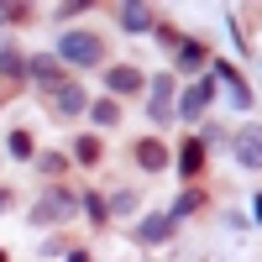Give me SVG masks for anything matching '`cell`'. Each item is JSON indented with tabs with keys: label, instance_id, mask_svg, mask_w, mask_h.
Returning <instances> with one entry per match:
<instances>
[{
	"label": "cell",
	"instance_id": "obj_1",
	"mask_svg": "<svg viewBox=\"0 0 262 262\" xmlns=\"http://www.w3.org/2000/svg\"><path fill=\"white\" fill-rule=\"evenodd\" d=\"M58 63H74V69L100 63V37L95 32H63L58 37Z\"/></svg>",
	"mask_w": 262,
	"mask_h": 262
},
{
	"label": "cell",
	"instance_id": "obj_2",
	"mask_svg": "<svg viewBox=\"0 0 262 262\" xmlns=\"http://www.w3.org/2000/svg\"><path fill=\"white\" fill-rule=\"evenodd\" d=\"M147 100H152L147 116L158 121V126H168L173 116H179V105H173V74H158V79H152V84H147Z\"/></svg>",
	"mask_w": 262,
	"mask_h": 262
},
{
	"label": "cell",
	"instance_id": "obj_3",
	"mask_svg": "<svg viewBox=\"0 0 262 262\" xmlns=\"http://www.w3.org/2000/svg\"><path fill=\"white\" fill-rule=\"evenodd\" d=\"M74 210H79V200H74V194H69V189H53L48 200H42V205L32 210V226H48V221H69Z\"/></svg>",
	"mask_w": 262,
	"mask_h": 262
},
{
	"label": "cell",
	"instance_id": "obj_4",
	"mask_svg": "<svg viewBox=\"0 0 262 262\" xmlns=\"http://www.w3.org/2000/svg\"><path fill=\"white\" fill-rule=\"evenodd\" d=\"M48 105H53L63 121H69V116H84V111H90V95H84L79 84H69V79H63L58 90H48Z\"/></svg>",
	"mask_w": 262,
	"mask_h": 262
},
{
	"label": "cell",
	"instance_id": "obj_5",
	"mask_svg": "<svg viewBox=\"0 0 262 262\" xmlns=\"http://www.w3.org/2000/svg\"><path fill=\"white\" fill-rule=\"evenodd\" d=\"M210 100H215V79H200V84H189V90L179 95V116L184 121H200L210 111Z\"/></svg>",
	"mask_w": 262,
	"mask_h": 262
},
{
	"label": "cell",
	"instance_id": "obj_6",
	"mask_svg": "<svg viewBox=\"0 0 262 262\" xmlns=\"http://www.w3.org/2000/svg\"><path fill=\"white\" fill-rule=\"evenodd\" d=\"M173 231H179L173 215H142V221H137V242H142V247H163Z\"/></svg>",
	"mask_w": 262,
	"mask_h": 262
},
{
	"label": "cell",
	"instance_id": "obj_7",
	"mask_svg": "<svg viewBox=\"0 0 262 262\" xmlns=\"http://www.w3.org/2000/svg\"><path fill=\"white\" fill-rule=\"evenodd\" d=\"M236 163L242 168H262V126H242L236 131Z\"/></svg>",
	"mask_w": 262,
	"mask_h": 262
},
{
	"label": "cell",
	"instance_id": "obj_8",
	"mask_svg": "<svg viewBox=\"0 0 262 262\" xmlns=\"http://www.w3.org/2000/svg\"><path fill=\"white\" fill-rule=\"evenodd\" d=\"M215 79L226 84V95H231V105H236V111H247V105H252V90H247V79L236 74L231 63H215Z\"/></svg>",
	"mask_w": 262,
	"mask_h": 262
},
{
	"label": "cell",
	"instance_id": "obj_9",
	"mask_svg": "<svg viewBox=\"0 0 262 262\" xmlns=\"http://www.w3.org/2000/svg\"><path fill=\"white\" fill-rule=\"evenodd\" d=\"M105 84H111L116 95H137V90H147L142 69H131V63H116V69H105Z\"/></svg>",
	"mask_w": 262,
	"mask_h": 262
},
{
	"label": "cell",
	"instance_id": "obj_10",
	"mask_svg": "<svg viewBox=\"0 0 262 262\" xmlns=\"http://www.w3.org/2000/svg\"><path fill=\"white\" fill-rule=\"evenodd\" d=\"M137 168H142V173H163V168H168V147H163L158 137L137 142Z\"/></svg>",
	"mask_w": 262,
	"mask_h": 262
},
{
	"label": "cell",
	"instance_id": "obj_11",
	"mask_svg": "<svg viewBox=\"0 0 262 262\" xmlns=\"http://www.w3.org/2000/svg\"><path fill=\"white\" fill-rule=\"evenodd\" d=\"M27 74L42 84V90H58V84H63V79H58V58H53V53H37V58H27Z\"/></svg>",
	"mask_w": 262,
	"mask_h": 262
},
{
	"label": "cell",
	"instance_id": "obj_12",
	"mask_svg": "<svg viewBox=\"0 0 262 262\" xmlns=\"http://www.w3.org/2000/svg\"><path fill=\"white\" fill-rule=\"evenodd\" d=\"M168 42H173V53H179V69H184V74H194V69H205V63H210L200 42H189V37H168Z\"/></svg>",
	"mask_w": 262,
	"mask_h": 262
},
{
	"label": "cell",
	"instance_id": "obj_13",
	"mask_svg": "<svg viewBox=\"0 0 262 262\" xmlns=\"http://www.w3.org/2000/svg\"><path fill=\"white\" fill-rule=\"evenodd\" d=\"M121 27L126 32H152L158 16H152V6H121Z\"/></svg>",
	"mask_w": 262,
	"mask_h": 262
},
{
	"label": "cell",
	"instance_id": "obj_14",
	"mask_svg": "<svg viewBox=\"0 0 262 262\" xmlns=\"http://www.w3.org/2000/svg\"><path fill=\"white\" fill-rule=\"evenodd\" d=\"M0 74H6V79H21V74H27V58H21L16 42H0Z\"/></svg>",
	"mask_w": 262,
	"mask_h": 262
},
{
	"label": "cell",
	"instance_id": "obj_15",
	"mask_svg": "<svg viewBox=\"0 0 262 262\" xmlns=\"http://www.w3.org/2000/svg\"><path fill=\"white\" fill-rule=\"evenodd\" d=\"M200 168H205V142H184V152H179V173H189V179H194Z\"/></svg>",
	"mask_w": 262,
	"mask_h": 262
},
{
	"label": "cell",
	"instance_id": "obj_16",
	"mask_svg": "<svg viewBox=\"0 0 262 262\" xmlns=\"http://www.w3.org/2000/svg\"><path fill=\"white\" fill-rule=\"evenodd\" d=\"M6 147H11V158L37 163V152H32V137H27V131H11V137H6Z\"/></svg>",
	"mask_w": 262,
	"mask_h": 262
},
{
	"label": "cell",
	"instance_id": "obj_17",
	"mask_svg": "<svg viewBox=\"0 0 262 262\" xmlns=\"http://www.w3.org/2000/svg\"><path fill=\"white\" fill-rule=\"evenodd\" d=\"M74 163H84V168L100 163V137H79L74 142Z\"/></svg>",
	"mask_w": 262,
	"mask_h": 262
},
{
	"label": "cell",
	"instance_id": "obj_18",
	"mask_svg": "<svg viewBox=\"0 0 262 262\" xmlns=\"http://www.w3.org/2000/svg\"><path fill=\"white\" fill-rule=\"evenodd\" d=\"M105 205H111V215H131V210H137V194H131V189H116Z\"/></svg>",
	"mask_w": 262,
	"mask_h": 262
},
{
	"label": "cell",
	"instance_id": "obj_19",
	"mask_svg": "<svg viewBox=\"0 0 262 262\" xmlns=\"http://www.w3.org/2000/svg\"><path fill=\"white\" fill-rule=\"evenodd\" d=\"M90 111H95L100 126H116V121H121V105H116V100H100V105H90Z\"/></svg>",
	"mask_w": 262,
	"mask_h": 262
},
{
	"label": "cell",
	"instance_id": "obj_20",
	"mask_svg": "<svg viewBox=\"0 0 262 262\" xmlns=\"http://www.w3.org/2000/svg\"><path fill=\"white\" fill-rule=\"evenodd\" d=\"M84 215H90L95 226H105V215H111V205H105V200H95V194H84Z\"/></svg>",
	"mask_w": 262,
	"mask_h": 262
},
{
	"label": "cell",
	"instance_id": "obj_21",
	"mask_svg": "<svg viewBox=\"0 0 262 262\" xmlns=\"http://www.w3.org/2000/svg\"><path fill=\"white\" fill-rule=\"evenodd\" d=\"M189 210H200V194H184V200H179V205H173L168 215H173V221H179V215H189Z\"/></svg>",
	"mask_w": 262,
	"mask_h": 262
},
{
	"label": "cell",
	"instance_id": "obj_22",
	"mask_svg": "<svg viewBox=\"0 0 262 262\" xmlns=\"http://www.w3.org/2000/svg\"><path fill=\"white\" fill-rule=\"evenodd\" d=\"M37 168H42V173H63V158H58V152H42Z\"/></svg>",
	"mask_w": 262,
	"mask_h": 262
},
{
	"label": "cell",
	"instance_id": "obj_23",
	"mask_svg": "<svg viewBox=\"0 0 262 262\" xmlns=\"http://www.w3.org/2000/svg\"><path fill=\"white\" fill-rule=\"evenodd\" d=\"M21 16V6H0V21H16Z\"/></svg>",
	"mask_w": 262,
	"mask_h": 262
},
{
	"label": "cell",
	"instance_id": "obj_24",
	"mask_svg": "<svg viewBox=\"0 0 262 262\" xmlns=\"http://www.w3.org/2000/svg\"><path fill=\"white\" fill-rule=\"evenodd\" d=\"M252 215H257V221H262V194H257V205H252Z\"/></svg>",
	"mask_w": 262,
	"mask_h": 262
},
{
	"label": "cell",
	"instance_id": "obj_25",
	"mask_svg": "<svg viewBox=\"0 0 262 262\" xmlns=\"http://www.w3.org/2000/svg\"><path fill=\"white\" fill-rule=\"evenodd\" d=\"M69 262H90V257H84V252H69Z\"/></svg>",
	"mask_w": 262,
	"mask_h": 262
},
{
	"label": "cell",
	"instance_id": "obj_26",
	"mask_svg": "<svg viewBox=\"0 0 262 262\" xmlns=\"http://www.w3.org/2000/svg\"><path fill=\"white\" fill-rule=\"evenodd\" d=\"M6 205H11V194H6V189H0V210H6Z\"/></svg>",
	"mask_w": 262,
	"mask_h": 262
}]
</instances>
